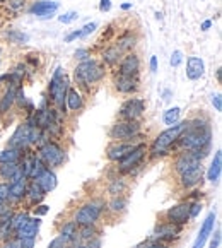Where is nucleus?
<instances>
[{
  "instance_id": "19",
  "label": "nucleus",
  "mask_w": 222,
  "mask_h": 248,
  "mask_svg": "<svg viewBox=\"0 0 222 248\" xmlns=\"http://www.w3.org/2000/svg\"><path fill=\"white\" fill-rule=\"evenodd\" d=\"M26 188H28V180L19 178L14 182L9 183V199L7 201L11 204H19V202L24 201L26 197Z\"/></svg>"
},
{
  "instance_id": "33",
  "label": "nucleus",
  "mask_w": 222,
  "mask_h": 248,
  "mask_svg": "<svg viewBox=\"0 0 222 248\" xmlns=\"http://www.w3.org/2000/svg\"><path fill=\"white\" fill-rule=\"evenodd\" d=\"M24 151L15 149V147H7V149L0 151V163H19Z\"/></svg>"
},
{
  "instance_id": "59",
  "label": "nucleus",
  "mask_w": 222,
  "mask_h": 248,
  "mask_svg": "<svg viewBox=\"0 0 222 248\" xmlns=\"http://www.w3.org/2000/svg\"><path fill=\"white\" fill-rule=\"evenodd\" d=\"M121 9H123V11H128V9H132V4H121Z\"/></svg>"
},
{
  "instance_id": "13",
  "label": "nucleus",
  "mask_w": 222,
  "mask_h": 248,
  "mask_svg": "<svg viewBox=\"0 0 222 248\" xmlns=\"http://www.w3.org/2000/svg\"><path fill=\"white\" fill-rule=\"evenodd\" d=\"M60 9L59 2H50V0H38V2H33L31 7L28 9L31 16H36L40 19H50L57 14V11Z\"/></svg>"
},
{
  "instance_id": "7",
  "label": "nucleus",
  "mask_w": 222,
  "mask_h": 248,
  "mask_svg": "<svg viewBox=\"0 0 222 248\" xmlns=\"http://www.w3.org/2000/svg\"><path fill=\"white\" fill-rule=\"evenodd\" d=\"M38 156L41 157V161L44 163V166L50 170L53 168H60L63 166V163L67 161V153L59 142L55 140H48L46 144L38 149Z\"/></svg>"
},
{
  "instance_id": "49",
  "label": "nucleus",
  "mask_w": 222,
  "mask_h": 248,
  "mask_svg": "<svg viewBox=\"0 0 222 248\" xmlns=\"http://www.w3.org/2000/svg\"><path fill=\"white\" fill-rule=\"evenodd\" d=\"M79 38H82V33H80V30H75L65 36V43H72L74 40H79Z\"/></svg>"
},
{
  "instance_id": "45",
  "label": "nucleus",
  "mask_w": 222,
  "mask_h": 248,
  "mask_svg": "<svg viewBox=\"0 0 222 248\" xmlns=\"http://www.w3.org/2000/svg\"><path fill=\"white\" fill-rule=\"evenodd\" d=\"M21 248H34L36 247V238H17Z\"/></svg>"
},
{
  "instance_id": "53",
  "label": "nucleus",
  "mask_w": 222,
  "mask_h": 248,
  "mask_svg": "<svg viewBox=\"0 0 222 248\" xmlns=\"http://www.w3.org/2000/svg\"><path fill=\"white\" fill-rule=\"evenodd\" d=\"M111 9V0H101L99 2V11L101 12H108Z\"/></svg>"
},
{
  "instance_id": "15",
  "label": "nucleus",
  "mask_w": 222,
  "mask_h": 248,
  "mask_svg": "<svg viewBox=\"0 0 222 248\" xmlns=\"http://www.w3.org/2000/svg\"><path fill=\"white\" fill-rule=\"evenodd\" d=\"M138 77L130 76H121V74H115L113 86L120 94H135L138 91Z\"/></svg>"
},
{
  "instance_id": "54",
  "label": "nucleus",
  "mask_w": 222,
  "mask_h": 248,
  "mask_svg": "<svg viewBox=\"0 0 222 248\" xmlns=\"http://www.w3.org/2000/svg\"><path fill=\"white\" fill-rule=\"evenodd\" d=\"M146 248H169L166 243H159V241H149L146 245Z\"/></svg>"
},
{
  "instance_id": "6",
  "label": "nucleus",
  "mask_w": 222,
  "mask_h": 248,
  "mask_svg": "<svg viewBox=\"0 0 222 248\" xmlns=\"http://www.w3.org/2000/svg\"><path fill=\"white\" fill-rule=\"evenodd\" d=\"M140 128L142 125L138 120H118L109 128V139H113V142H130L138 139Z\"/></svg>"
},
{
  "instance_id": "43",
  "label": "nucleus",
  "mask_w": 222,
  "mask_h": 248,
  "mask_svg": "<svg viewBox=\"0 0 222 248\" xmlns=\"http://www.w3.org/2000/svg\"><path fill=\"white\" fill-rule=\"evenodd\" d=\"M74 55H75L77 60H80V62H82V60L91 59V50H88V48H77Z\"/></svg>"
},
{
  "instance_id": "35",
  "label": "nucleus",
  "mask_w": 222,
  "mask_h": 248,
  "mask_svg": "<svg viewBox=\"0 0 222 248\" xmlns=\"http://www.w3.org/2000/svg\"><path fill=\"white\" fill-rule=\"evenodd\" d=\"M98 236V228L96 224H84V226H79V231H77V240L80 241H89L91 238Z\"/></svg>"
},
{
  "instance_id": "31",
  "label": "nucleus",
  "mask_w": 222,
  "mask_h": 248,
  "mask_svg": "<svg viewBox=\"0 0 222 248\" xmlns=\"http://www.w3.org/2000/svg\"><path fill=\"white\" fill-rule=\"evenodd\" d=\"M28 219H30V212L28 211L14 212V216H12V219H11V224H9V231H11V234H15V231L21 230V228L26 224Z\"/></svg>"
},
{
  "instance_id": "38",
  "label": "nucleus",
  "mask_w": 222,
  "mask_h": 248,
  "mask_svg": "<svg viewBox=\"0 0 222 248\" xmlns=\"http://www.w3.org/2000/svg\"><path fill=\"white\" fill-rule=\"evenodd\" d=\"M125 188H127V183H125L121 178H115V180H111V183H109L108 192L115 197V195H121V194H123Z\"/></svg>"
},
{
  "instance_id": "39",
  "label": "nucleus",
  "mask_w": 222,
  "mask_h": 248,
  "mask_svg": "<svg viewBox=\"0 0 222 248\" xmlns=\"http://www.w3.org/2000/svg\"><path fill=\"white\" fill-rule=\"evenodd\" d=\"M72 247V243H70L67 238H63V236H57V238H53V240L50 241V245H48V248H70Z\"/></svg>"
},
{
  "instance_id": "28",
  "label": "nucleus",
  "mask_w": 222,
  "mask_h": 248,
  "mask_svg": "<svg viewBox=\"0 0 222 248\" xmlns=\"http://www.w3.org/2000/svg\"><path fill=\"white\" fill-rule=\"evenodd\" d=\"M135 45H137V36H135L133 33H130V31H127V33H123L118 38L115 46H117L121 53H130L135 48Z\"/></svg>"
},
{
  "instance_id": "26",
  "label": "nucleus",
  "mask_w": 222,
  "mask_h": 248,
  "mask_svg": "<svg viewBox=\"0 0 222 248\" xmlns=\"http://www.w3.org/2000/svg\"><path fill=\"white\" fill-rule=\"evenodd\" d=\"M34 182L40 185V188L43 190L44 194H50L51 190L57 188V175L50 168H46L38 178H34Z\"/></svg>"
},
{
  "instance_id": "56",
  "label": "nucleus",
  "mask_w": 222,
  "mask_h": 248,
  "mask_svg": "<svg viewBox=\"0 0 222 248\" xmlns=\"http://www.w3.org/2000/svg\"><path fill=\"white\" fill-rule=\"evenodd\" d=\"M149 65H150V72L156 74L157 72V57H150Z\"/></svg>"
},
{
  "instance_id": "5",
  "label": "nucleus",
  "mask_w": 222,
  "mask_h": 248,
  "mask_svg": "<svg viewBox=\"0 0 222 248\" xmlns=\"http://www.w3.org/2000/svg\"><path fill=\"white\" fill-rule=\"evenodd\" d=\"M106 211V202L101 199H92L84 204H80L79 209L74 212V219L79 226H84V224H96L101 219L103 212Z\"/></svg>"
},
{
  "instance_id": "21",
  "label": "nucleus",
  "mask_w": 222,
  "mask_h": 248,
  "mask_svg": "<svg viewBox=\"0 0 222 248\" xmlns=\"http://www.w3.org/2000/svg\"><path fill=\"white\" fill-rule=\"evenodd\" d=\"M24 178L19 168V163H0V180L2 182H14V180Z\"/></svg>"
},
{
  "instance_id": "23",
  "label": "nucleus",
  "mask_w": 222,
  "mask_h": 248,
  "mask_svg": "<svg viewBox=\"0 0 222 248\" xmlns=\"http://www.w3.org/2000/svg\"><path fill=\"white\" fill-rule=\"evenodd\" d=\"M44 192L40 188V185H38L34 180H28V188H26V202L30 205H38L41 204V201L44 199Z\"/></svg>"
},
{
  "instance_id": "51",
  "label": "nucleus",
  "mask_w": 222,
  "mask_h": 248,
  "mask_svg": "<svg viewBox=\"0 0 222 248\" xmlns=\"http://www.w3.org/2000/svg\"><path fill=\"white\" fill-rule=\"evenodd\" d=\"M86 245H88V248H101V238L99 236L91 238L89 241H86Z\"/></svg>"
},
{
  "instance_id": "50",
  "label": "nucleus",
  "mask_w": 222,
  "mask_h": 248,
  "mask_svg": "<svg viewBox=\"0 0 222 248\" xmlns=\"http://www.w3.org/2000/svg\"><path fill=\"white\" fill-rule=\"evenodd\" d=\"M219 245H221V231H215L214 233V238L210 240V245H208V248H219Z\"/></svg>"
},
{
  "instance_id": "24",
  "label": "nucleus",
  "mask_w": 222,
  "mask_h": 248,
  "mask_svg": "<svg viewBox=\"0 0 222 248\" xmlns=\"http://www.w3.org/2000/svg\"><path fill=\"white\" fill-rule=\"evenodd\" d=\"M84 96L80 94L79 89L75 88H69L67 91V96H65V106L70 109V111H80V109L84 108Z\"/></svg>"
},
{
  "instance_id": "20",
  "label": "nucleus",
  "mask_w": 222,
  "mask_h": 248,
  "mask_svg": "<svg viewBox=\"0 0 222 248\" xmlns=\"http://www.w3.org/2000/svg\"><path fill=\"white\" fill-rule=\"evenodd\" d=\"M205 74V63L200 57H188L186 60V77L190 80H198Z\"/></svg>"
},
{
  "instance_id": "44",
  "label": "nucleus",
  "mask_w": 222,
  "mask_h": 248,
  "mask_svg": "<svg viewBox=\"0 0 222 248\" xmlns=\"http://www.w3.org/2000/svg\"><path fill=\"white\" fill-rule=\"evenodd\" d=\"M210 103L215 108V111H222V96L221 93H215V94L210 96Z\"/></svg>"
},
{
  "instance_id": "32",
  "label": "nucleus",
  "mask_w": 222,
  "mask_h": 248,
  "mask_svg": "<svg viewBox=\"0 0 222 248\" xmlns=\"http://www.w3.org/2000/svg\"><path fill=\"white\" fill-rule=\"evenodd\" d=\"M46 170V166H44V163L41 161V157L38 156L36 153L31 154V166H30V178L28 180H34L38 178V176L41 175V173Z\"/></svg>"
},
{
  "instance_id": "22",
  "label": "nucleus",
  "mask_w": 222,
  "mask_h": 248,
  "mask_svg": "<svg viewBox=\"0 0 222 248\" xmlns=\"http://www.w3.org/2000/svg\"><path fill=\"white\" fill-rule=\"evenodd\" d=\"M40 226H41V219L38 217V216L36 217H30L21 230L15 231L14 236L15 238H36L38 231H40Z\"/></svg>"
},
{
  "instance_id": "25",
  "label": "nucleus",
  "mask_w": 222,
  "mask_h": 248,
  "mask_svg": "<svg viewBox=\"0 0 222 248\" xmlns=\"http://www.w3.org/2000/svg\"><path fill=\"white\" fill-rule=\"evenodd\" d=\"M222 175V151L217 149L214 154V159H212L210 166L207 170V180L210 183H217L221 180Z\"/></svg>"
},
{
  "instance_id": "48",
  "label": "nucleus",
  "mask_w": 222,
  "mask_h": 248,
  "mask_svg": "<svg viewBox=\"0 0 222 248\" xmlns=\"http://www.w3.org/2000/svg\"><path fill=\"white\" fill-rule=\"evenodd\" d=\"M0 248H21V247H19V240L14 236V238H9V240H5L4 245H2Z\"/></svg>"
},
{
  "instance_id": "40",
  "label": "nucleus",
  "mask_w": 222,
  "mask_h": 248,
  "mask_svg": "<svg viewBox=\"0 0 222 248\" xmlns=\"http://www.w3.org/2000/svg\"><path fill=\"white\" fill-rule=\"evenodd\" d=\"M5 4H7V9H9V11L19 12V11H22V9H24L26 0H7Z\"/></svg>"
},
{
  "instance_id": "46",
  "label": "nucleus",
  "mask_w": 222,
  "mask_h": 248,
  "mask_svg": "<svg viewBox=\"0 0 222 248\" xmlns=\"http://www.w3.org/2000/svg\"><path fill=\"white\" fill-rule=\"evenodd\" d=\"M7 199H9V183L0 182V204L7 202Z\"/></svg>"
},
{
  "instance_id": "3",
  "label": "nucleus",
  "mask_w": 222,
  "mask_h": 248,
  "mask_svg": "<svg viewBox=\"0 0 222 248\" xmlns=\"http://www.w3.org/2000/svg\"><path fill=\"white\" fill-rule=\"evenodd\" d=\"M186 124H188V120L178 122V124H175L169 128H166L164 132H161L152 142V147H150V151H149L150 156L152 157L166 156V154L169 153V149L178 142L179 135H181L183 130L186 128Z\"/></svg>"
},
{
  "instance_id": "34",
  "label": "nucleus",
  "mask_w": 222,
  "mask_h": 248,
  "mask_svg": "<svg viewBox=\"0 0 222 248\" xmlns=\"http://www.w3.org/2000/svg\"><path fill=\"white\" fill-rule=\"evenodd\" d=\"M127 205H128V202L123 195H115V197L109 201V204L106 209H108L111 214H121V212H125Z\"/></svg>"
},
{
  "instance_id": "16",
  "label": "nucleus",
  "mask_w": 222,
  "mask_h": 248,
  "mask_svg": "<svg viewBox=\"0 0 222 248\" xmlns=\"http://www.w3.org/2000/svg\"><path fill=\"white\" fill-rule=\"evenodd\" d=\"M135 146H137L135 140H130V142H113L111 146H108V149H106V157H108L109 161H113V163H118V161L123 159Z\"/></svg>"
},
{
  "instance_id": "47",
  "label": "nucleus",
  "mask_w": 222,
  "mask_h": 248,
  "mask_svg": "<svg viewBox=\"0 0 222 248\" xmlns=\"http://www.w3.org/2000/svg\"><path fill=\"white\" fill-rule=\"evenodd\" d=\"M96 30H98V24H96V22H89L84 28H80V33H82V38H84V36H89L91 33H94Z\"/></svg>"
},
{
  "instance_id": "8",
  "label": "nucleus",
  "mask_w": 222,
  "mask_h": 248,
  "mask_svg": "<svg viewBox=\"0 0 222 248\" xmlns=\"http://www.w3.org/2000/svg\"><path fill=\"white\" fill-rule=\"evenodd\" d=\"M149 153L147 151V146L144 142L137 144V146L133 147V149L130 151V153L127 154V156L123 157L121 161H118V171L120 173H132L135 168H138L140 164H142L144 157H146V154Z\"/></svg>"
},
{
  "instance_id": "58",
  "label": "nucleus",
  "mask_w": 222,
  "mask_h": 248,
  "mask_svg": "<svg viewBox=\"0 0 222 248\" xmlns=\"http://www.w3.org/2000/svg\"><path fill=\"white\" fill-rule=\"evenodd\" d=\"M70 248H88V245H86V243H77V241H75V243H74Z\"/></svg>"
},
{
  "instance_id": "9",
  "label": "nucleus",
  "mask_w": 222,
  "mask_h": 248,
  "mask_svg": "<svg viewBox=\"0 0 222 248\" xmlns=\"http://www.w3.org/2000/svg\"><path fill=\"white\" fill-rule=\"evenodd\" d=\"M181 233H183V226L168 223V221H163V223H159L156 228H154L152 236H150V241L171 243V241H176L178 238H181Z\"/></svg>"
},
{
  "instance_id": "36",
  "label": "nucleus",
  "mask_w": 222,
  "mask_h": 248,
  "mask_svg": "<svg viewBox=\"0 0 222 248\" xmlns=\"http://www.w3.org/2000/svg\"><path fill=\"white\" fill-rule=\"evenodd\" d=\"M5 38L14 45H26L30 41V36L19 30H9L7 33H5Z\"/></svg>"
},
{
  "instance_id": "62",
  "label": "nucleus",
  "mask_w": 222,
  "mask_h": 248,
  "mask_svg": "<svg viewBox=\"0 0 222 248\" xmlns=\"http://www.w3.org/2000/svg\"><path fill=\"white\" fill-rule=\"evenodd\" d=\"M0 65H2V57H0Z\"/></svg>"
},
{
  "instance_id": "52",
  "label": "nucleus",
  "mask_w": 222,
  "mask_h": 248,
  "mask_svg": "<svg viewBox=\"0 0 222 248\" xmlns=\"http://www.w3.org/2000/svg\"><path fill=\"white\" fill-rule=\"evenodd\" d=\"M48 211H50V207H48V205H44V204H38V207L36 209H34V214H36L38 216V217H40V216H44V214H46V212Z\"/></svg>"
},
{
  "instance_id": "1",
  "label": "nucleus",
  "mask_w": 222,
  "mask_h": 248,
  "mask_svg": "<svg viewBox=\"0 0 222 248\" xmlns=\"http://www.w3.org/2000/svg\"><path fill=\"white\" fill-rule=\"evenodd\" d=\"M179 147L185 151H204L208 153L212 142V127L208 118L198 117L188 120L186 128L179 135Z\"/></svg>"
},
{
  "instance_id": "41",
  "label": "nucleus",
  "mask_w": 222,
  "mask_h": 248,
  "mask_svg": "<svg viewBox=\"0 0 222 248\" xmlns=\"http://www.w3.org/2000/svg\"><path fill=\"white\" fill-rule=\"evenodd\" d=\"M77 17H79V14H77L75 11H69V12H65V14L60 16L59 21L62 22V24H70V22H74Z\"/></svg>"
},
{
  "instance_id": "14",
  "label": "nucleus",
  "mask_w": 222,
  "mask_h": 248,
  "mask_svg": "<svg viewBox=\"0 0 222 248\" xmlns=\"http://www.w3.org/2000/svg\"><path fill=\"white\" fill-rule=\"evenodd\" d=\"M138 72H140V59H138L137 53H127L120 59V63H118V72L121 76H130V77H138Z\"/></svg>"
},
{
  "instance_id": "27",
  "label": "nucleus",
  "mask_w": 222,
  "mask_h": 248,
  "mask_svg": "<svg viewBox=\"0 0 222 248\" xmlns=\"http://www.w3.org/2000/svg\"><path fill=\"white\" fill-rule=\"evenodd\" d=\"M15 89L17 88H14V86H7V89L0 98V117H5L12 109V106L15 105Z\"/></svg>"
},
{
  "instance_id": "2",
  "label": "nucleus",
  "mask_w": 222,
  "mask_h": 248,
  "mask_svg": "<svg viewBox=\"0 0 222 248\" xmlns=\"http://www.w3.org/2000/svg\"><path fill=\"white\" fill-rule=\"evenodd\" d=\"M74 77L79 88H91L92 84H98L106 77V65L96 59L82 60L74 70Z\"/></svg>"
},
{
  "instance_id": "61",
  "label": "nucleus",
  "mask_w": 222,
  "mask_h": 248,
  "mask_svg": "<svg viewBox=\"0 0 222 248\" xmlns=\"http://www.w3.org/2000/svg\"><path fill=\"white\" fill-rule=\"evenodd\" d=\"M5 2H7V0H0V4H5Z\"/></svg>"
},
{
  "instance_id": "42",
  "label": "nucleus",
  "mask_w": 222,
  "mask_h": 248,
  "mask_svg": "<svg viewBox=\"0 0 222 248\" xmlns=\"http://www.w3.org/2000/svg\"><path fill=\"white\" fill-rule=\"evenodd\" d=\"M183 62V53L179 50H175L171 55V59H169V63H171V67H179Z\"/></svg>"
},
{
  "instance_id": "29",
  "label": "nucleus",
  "mask_w": 222,
  "mask_h": 248,
  "mask_svg": "<svg viewBox=\"0 0 222 248\" xmlns=\"http://www.w3.org/2000/svg\"><path fill=\"white\" fill-rule=\"evenodd\" d=\"M121 55H123V53H121V51L118 50L115 45H111V46L104 48V50L101 51V63L113 67V65H117V63L120 62Z\"/></svg>"
},
{
  "instance_id": "37",
  "label": "nucleus",
  "mask_w": 222,
  "mask_h": 248,
  "mask_svg": "<svg viewBox=\"0 0 222 248\" xmlns=\"http://www.w3.org/2000/svg\"><path fill=\"white\" fill-rule=\"evenodd\" d=\"M179 117H181V108H178V106H175V108H169L164 111V124L166 125H175L179 122Z\"/></svg>"
},
{
  "instance_id": "12",
  "label": "nucleus",
  "mask_w": 222,
  "mask_h": 248,
  "mask_svg": "<svg viewBox=\"0 0 222 248\" xmlns=\"http://www.w3.org/2000/svg\"><path fill=\"white\" fill-rule=\"evenodd\" d=\"M31 124L30 122H24L21 124L15 132L12 134L11 140H9V147H15V149H21V151H28L31 147Z\"/></svg>"
},
{
  "instance_id": "18",
  "label": "nucleus",
  "mask_w": 222,
  "mask_h": 248,
  "mask_svg": "<svg viewBox=\"0 0 222 248\" xmlns=\"http://www.w3.org/2000/svg\"><path fill=\"white\" fill-rule=\"evenodd\" d=\"M202 178H204V166L198 164L197 168H192L179 175V185H181V188H186V190L195 188V186L202 182Z\"/></svg>"
},
{
  "instance_id": "17",
  "label": "nucleus",
  "mask_w": 222,
  "mask_h": 248,
  "mask_svg": "<svg viewBox=\"0 0 222 248\" xmlns=\"http://www.w3.org/2000/svg\"><path fill=\"white\" fill-rule=\"evenodd\" d=\"M214 226H215V212H208V216L205 217V221L202 223V228L198 231V236L195 240L192 248H204L207 240L210 238V234L214 233Z\"/></svg>"
},
{
  "instance_id": "4",
  "label": "nucleus",
  "mask_w": 222,
  "mask_h": 248,
  "mask_svg": "<svg viewBox=\"0 0 222 248\" xmlns=\"http://www.w3.org/2000/svg\"><path fill=\"white\" fill-rule=\"evenodd\" d=\"M69 88V77L65 76L62 67H57V70L50 79V84H48V96L62 113H65V96Z\"/></svg>"
},
{
  "instance_id": "11",
  "label": "nucleus",
  "mask_w": 222,
  "mask_h": 248,
  "mask_svg": "<svg viewBox=\"0 0 222 248\" xmlns=\"http://www.w3.org/2000/svg\"><path fill=\"white\" fill-rule=\"evenodd\" d=\"M164 219H166L168 223L185 226V224L190 221V201L179 202V204L169 207L168 211L164 212Z\"/></svg>"
},
{
  "instance_id": "57",
  "label": "nucleus",
  "mask_w": 222,
  "mask_h": 248,
  "mask_svg": "<svg viewBox=\"0 0 222 248\" xmlns=\"http://www.w3.org/2000/svg\"><path fill=\"white\" fill-rule=\"evenodd\" d=\"M212 28V21H204L202 22V31H208Z\"/></svg>"
},
{
  "instance_id": "30",
  "label": "nucleus",
  "mask_w": 222,
  "mask_h": 248,
  "mask_svg": "<svg viewBox=\"0 0 222 248\" xmlns=\"http://www.w3.org/2000/svg\"><path fill=\"white\" fill-rule=\"evenodd\" d=\"M77 231H79V224L75 221H67L60 226V236L67 238L74 245L77 241Z\"/></svg>"
},
{
  "instance_id": "60",
  "label": "nucleus",
  "mask_w": 222,
  "mask_h": 248,
  "mask_svg": "<svg viewBox=\"0 0 222 248\" xmlns=\"http://www.w3.org/2000/svg\"><path fill=\"white\" fill-rule=\"evenodd\" d=\"M221 76H222L221 69H217V80H219V82H221Z\"/></svg>"
},
{
  "instance_id": "55",
  "label": "nucleus",
  "mask_w": 222,
  "mask_h": 248,
  "mask_svg": "<svg viewBox=\"0 0 222 248\" xmlns=\"http://www.w3.org/2000/svg\"><path fill=\"white\" fill-rule=\"evenodd\" d=\"M12 209H11V205L7 204V202H2L0 204V216H4V214H7V212H11Z\"/></svg>"
},
{
  "instance_id": "10",
  "label": "nucleus",
  "mask_w": 222,
  "mask_h": 248,
  "mask_svg": "<svg viewBox=\"0 0 222 248\" xmlns=\"http://www.w3.org/2000/svg\"><path fill=\"white\" fill-rule=\"evenodd\" d=\"M146 111V101L140 98H130L121 105L120 120H140Z\"/></svg>"
}]
</instances>
